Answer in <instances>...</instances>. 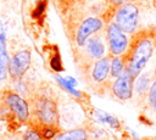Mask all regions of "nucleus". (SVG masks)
<instances>
[{
    "label": "nucleus",
    "instance_id": "nucleus-15",
    "mask_svg": "<svg viewBox=\"0 0 156 140\" xmlns=\"http://www.w3.org/2000/svg\"><path fill=\"white\" fill-rule=\"evenodd\" d=\"M56 78V80H57V83L62 86V88H65L68 93H71V94H73L74 96H77V97H82V95H80V93L79 91H77L76 89H74V85L67 79V78H61V77H58V75H56L55 77Z\"/></svg>",
    "mask_w": 156,
    "mask_h": 140
},
{
    "label": "nucleus",
    "instance_id": "nucleus-18",
    "mask_svg": "<svg viewBox=\"0 0 156 140\" xmlns=\"http://www.w3.org/2000/svg\"><path fill=\"white\" fill-rule=\"evenodd\" d=\"M24 140H43L37 130H28L24 134Z\"/></svg>",
    "mask_w": 156,
    "mask_h": 140
},
{
    "label": "nucleus",
    "instance_id": "nucleus-19",
    "mask_svg": "<svg viewBox=\"0 0 156 140\" xmlns=\"http://www.w3.org/2000/svg\"><path fill=\"white\" fill-rule=\"evenodd\" d=\"M46 1L45 0H43V1H40L38 5H37V7H35V10L33 11V16L34 17H38V16H40L41 13H44V10H45V4Z\"/></svg>",
    "mask_w": 156,
    "mask_h": 140
},
{
    "label": "nucleus",
    "instance_id": "nucleus-10",
    "mask_svg": "<svg viewBox=\"0 0 156 140\" xmlns=\"http://www.w3.org/2000/svg\"><path fill=\"white\" fill-rule=\"evenodd\" d=\"M110 69H111V61L108 57H101L99 58L94 67H93V72H91V77L95 82L98 83H101L104 82L107 77H108V73H110Z\"/></svg>",
    "mask_w": 156,
    "mask_h": 140
},
{
    "label": "nucleus",
    "instance_id": "nucleus-6",
    "mask_svg": "<svg viewBox=\"0 0 156 140\" xmlns=\"http://www.w3.org/2000/svg\"><path fill=\"white\" fill-rule=\"evenodd\" d=\"M104 27V21L98 17H88L84 19L76 34V41L79 46H84L87 40L90 38V35L98 33Z\"/></svg>",
    "mask_w": 156,
    "mask_h": 140
},
{
    "label": "nucleus",
    "instance_id": "nucleus-13",
    "mask_svg": "<svg viewBox=\"0 0 156 140\" xmlns=\"http://www.w3.org/2000/svg\"><path fill=\"white\" fill-rule=\"evenodd\" d=\"M126 71V61L121 56H115L111 61V69L110 73L112 77L117 78Z\"/></svg>",
    "mask_w": 156,
    "mask_h": 140
},
{
    "label": "nucleus",
    "instance_id": "nucleus-8",
    "mask_svg": "<svg viewBox=\"0 0 156 140\" xmlns=\"http://www.w3.org/2000/svg\"><path fill=\"white\" fill-rule=\"evenodd\" d=\"M6 102L11 111L16 114V117L21 122H26L29 118V108L24 99H22L18 94L15 93H9L6 95Z\"/></svg>",
    "mask_w": 156,
    "mask_h": 140
},
{
    "label": "nucleus",
    "instance_id": "nucleus-11",
    "mask_svg": "<svg viewBox=\"0 0 156 140\" xmlns=\"http://www.w3.org/2000/svg\"><path fill=\"white\" fill-rule=\"evenodd\" d=\"M85 47H87L88 55L95 60L101 58L105 54V45H104V41L100 37L89 38L85 43Z\"/></svg>",
    "mask_w": 156,
    "mask_h": 140
},
{
    "label": "nucleus",
    "instance_id": "nucleus-12",
    "mask_svg": "<svg viewBox=\"0 0 156 140\" xmlns=\"http://www.w3.org/2000/svg\"><path fill=\"white\" fill-rule=\"evenodd\" d=\"M52 140H88V133L82 128L65 130L56 134Z\"/></svg>",
    "mask_w": 156,
    "mask_h": 140
},
{
    "label": "nucleus",
    "instance_id": "nucleus-2",
    "mask_svg": "<svg viewBox=\"0 0 156 140\" xmlns=\"http://www.w3.org/2000/svg\"><path fill=\"white\" fill-rule=\"evenodd\" d=\"M138 19H139V10L134 4L127 2L118 6L115 15V23L124 33L133 34L138 27Z\"/></svg>",
    "mask_w": 156,
    "mask_h": 140
},
{
    "label": "nucleus",
    "instance_id": "nucleus-14",
    "mask_svg": "<svg viewBox=\"0 0 156 140\" xmlns=\"http://www.w3.org/2000/svg\"><path fill=\"white\" fill-rule=\"evenodd\" d=\"M135 89L139 94H144L150 88V78L149 74H139L135 78Z\"/></svg>",
    "mask_w": 156,
    "mask_h": 140
},
{
    "label": "nucleus",
    "instance_id": "nucleus-17",
    "mask_svg": "<svg viewBox=\"0 0 156 140\" xmlns=\"http://www.w3.org/2000/svg\"><path fill=\"white\" fill-rule=\"evenodd\" d=\"M56 134L57 133H56V130H55L54 127H45L44 125V128H43V135H44V138L51 139V138H55Z\"/></svg>",
    "mask_w": 156,
    "mask_h": 140
},
{
    "label": "nucleus",
    "instance_id": "nucleus-9",
    "mask_svg": "<svg viewBox=\"0 0 156 140\" xmlns=\"http://www.w3.org/2000/svg\"><path fill=\"white\" fill-rule=\"evenodd\" d=\"M10 57L6 50V28L0 21V82L5 78L7 73Z\"/></svg>",
    "mask_w": 156,
    "mask_h": 140
},
{
    "label": "nucleus",
    "instance_id": "nucleus-3",
    "mask_svg": "<svg viewBox=\"0 0 156 140\" xmlns=\"http://www.w3.org/2000/svg\"><path fill=\"white\" fill-rule=\"evenodd\" d=\"M106 38L110 52L113 56H121L126 54L128 49V39L126 37V33L115 23H108L106 28Z\"/></svg>",
    "mask_w": 156,
    "mask_h": 140
},
{
    "label": "nucleus",
    "instance_id": "nucleus-21",
    "mask_svg": "<svg viewBox=\"0 0 156 140\" xmlns=\"http://www.w3.org/2000/svg\"><path fill=\"white\" fill-rule=\"evenodd\" d=\"M110 1H111V4H113L115 6H121V5H123V4L129 2L130 0H110Z\"/></svg>",
    "mask_w": 156,
    "mask_h": 140
},
{
    "label": "nucleus",
    "instance_id": "nucleus-16",
    "mask_svg": "<svg viewBox=\"0 0 156 140\" xmlns=\"http://www.w3.org/2000/svg\"><path fill=\"white\" fill-rule=\"evenodd\" d=\"M149 103L152 110L156 111V79L149 88Z\"/></svg>",
    "mask_w": 156,
    "mask_h": 140
},
{
    "label": "nucleus",
    "instance_id": "nucleus-1",
    "mask_svg": "<svg viewBox=\"0 0 156 140\" xmlns=\"http://www.w3.org/2000/svg\"><path fill=\"white\" fill-rule=\"evenodd\" d=\"M154 52V41L149 37H143L139 38L133 46L130 47L127 57L124 58L126 61V71L135 79L144 67L146 66L147 61L152 56Z\"/></svg>",
    "mask_w": 156,
    "mask_h": 140
},
{
    "label": "nucleus",
    "instance_id": "nucleus-5",
    "mask_svg": "<svg viewBox=\"0 0 156 140\" xmlns=\"http://www.w3.org/2000/svg\"><path fill=\"white\" fill-rule=\"evenodd\" d=\"M29 65H30V51L21 50L10 58L7 73L12 79H18L27 72Z\"/></svg>",
    "mask_w": 156,
    "mask_h": 140
},
{
    "label": "nucleus",
    "instance_id": "nucleus-22",
    "mask_svg": "<svg viewBox=\"0 0 156 140\" xmlns=\"http://www.w3.org/2000/svg\"><path fill=\"white\" fill-rule=\"evenodd\" d=\"M155 79H156V68H155Z\"/></svg>",
    "mask_w": 156,
    "mask_h": 140
},
{
    "label": "nucleus",
    "instance_id": "nucleus-7",
    "mask_svg": "<svg viewBox=\"0 0 156 140\" xmlns=\"http://www.w3.org/2000/svg\"><path fill=\"white\" fill-rule=\"evenodd\" d=\"M133 85H134V78L127 71H124L119 77L116 78L112 85V91L117 99L128 100L133 95Z\"/></svg>",
    "mask_w": 156,
    "mask_h": 140
},
{
    "label": "nucleus",
    "instance_id": "nucleus-4",
    "mask_svg": "<svg viewBox=\"0 0 156 140\" xmlns=\"http://www.w3.org/2000/svg\"><path fill=\"white\" fill-rule=\"evenodd\" d=\"M35 112L39 122L45 127H55L58 121L57 108L52 100L48 97H41L37 101Z\"/></svg>",
    "mask_w": 156,
    "mask_h": 140
},
{
    "label": "nucleus",
    "instance_id": "nucleus-20",
    "mask_svg": "<svg viewBox=\"0 0 156 140\" xmlns=\"http://www.w3.org/2000/svg\"><path fill=\"white\" fill-rule=\"evenodd\" d=\"M51 67L54 69H56V71H61L62 69V67H61V60H60V57L57 55L54 56V58L51 60Z\"/></svg>",
    "mask_w": 156,
    "mask_h": 140
}]
</instances>
